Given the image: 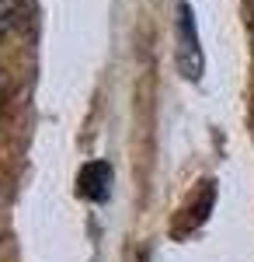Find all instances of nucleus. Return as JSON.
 Masks as SVG:
<instances>
[{
    "instance_id": "f257e3e1",
    "label": "nucleus",
    "mask_w": 254,
    "mask_h": 262,
    "mask_svg": "<svg viewBox=\"0 0 254 262\" xmlns=\"http://www.w3.org/2000/svg\"><path fill=\"white\" fill-rule=\"evenodd\" d=\"M177 35H181V67H185V77L198 81V77H202V53H198V35H195V21H192L188 4H181Z\"/></svg>"
},
{
    "instance_id": "f03ea898",
    "label": "nucleus",
    "mask_w": 254,
    "mask_h": 262,
    "mask_svg": "<svg viewBox=\"0 0 254 262\" xmlns=\"http://www.w3.org/2000/svg\"><path fill=\"white\" fill-rule=\"evenodd\" d=\"M24 14V0H0V32L14 28Z\"/></svg>"
},
{
    "instance_id": "7ed1b4c3",
    "label": "nucleus",
    "mask_w": 254,
    "mask_h": 262,
    "mask_svg": "<svg viewBox=\"0 0 254 262\" xmlns=\"http://www.w3.org/2000/svg\"><path fill=\"white\" fill-rule=\"evenodd\" d=\"M4 101H7V81H4V74H0V112H4Z\"/></svg>"
}]
</instances>
